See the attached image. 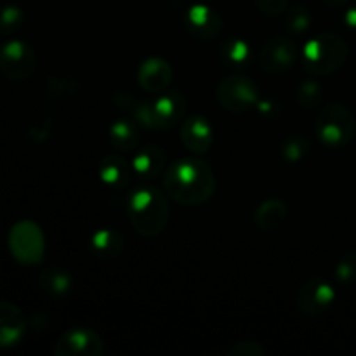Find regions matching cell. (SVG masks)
Here are the masks:
<instances>
[{"instance_id": "21", "label": "cell", "mask_w": 356, "mask_h": 356, "mask_svg": "<svg viewBox=\"0 0 356 356\" xmlns=\"http://www.w3.org/2000/svg\"><path fill=\"white\" fill-rule=\"evenodd\" d=\"M219 58L226 63V66L243 68L250 59V45L238 37L225 38L219 47Z\"/></svg>"}, {"instance_id": "28", "label": "cell", "mask_w": 356, "mask_h": 356, "mask_svg": "<svg viewBox=\"0 0 356 356\" xmlns=\"http://www.w3.org/2000/svg\"><path fill=\"white\" fill-rule=\"evenodd\" d=\"M266 350L263 344L256 341H240V343L232 344L228 350V356H264Z\"/></svg>"}, {"instance_id": "11", "label": "cell", "mask_w": 356, "mask_h": 356, "mask_svg": "<svg viewBox=\"0 0 356 356\" xmlns=\"http://www.w3.org/2000/svg\"><path fill=\"white\" fill-rule=\"evenodd\" d=\"M184 28L197 40H212L222 30V19L212 7L193 6L184 16Z\"/></svg>"}, {"instance_id": "12", "label": "cell", "mask_w": 356, "mask_h": 356, "mask_svg": "<svg viewBox=\"0 0 356 356\" xmlns=\"http://www.w3.org/2000/svg\"><path fill=\"white\" fill-rule=\"evenodd\" d=\"M179 138L181 143L190 152L202 155V153H207L211 149L212 141H214V132H212V127L207 118L195 115V117L183 120Z\"/></svg>"}, {"instance_id": "4", "label": "cell", "mask_w": 356, "mask_h": 356, "mask_svg": "<svg viewBox=\"0 0 356 356\" xmlns=\"http://www.w3.org/2000/svg\"><path fill=\"white\" fill-rule=\"evenodd\" d=\"M315 131L322 145L329 148H343L353 139L356 132L355 115L344 104H327L320 110Z\"/></svg>"}, {"instance_id": "17", "label": "cell", "mask_w": 356, "mask_h": 356, "mask_svg": "<svg viewBox=\"0 0 356 356\" xmlns=\"http://www.w3.org/2000/svg\"><path fill=\"white\" fill-rule=\"evenodd\" d=\"M132 165H129L127 160L118 155H106L101 160L99 176L101 181L111 190H122L129 184L132 176Z\"/></svg>"}, {"instance_id": "30", "label": "cell", "mask_w": 356, "mask_h": 356, "mask_svg": "<svg viewBox=\"0 0 356 356\" xmlns=\"http://www.w3.org/2000/svg\"><path fill=\"white\" fill-rule=\"evenodd\" d=\"M344 21H346L348 26L356 30V6L350 7V9L346 10V14H344Z\"/></svg>"}, {"instance_id": "13", "label": "cell", "mask_w": 356, "mask_h": 356, "mask_svg": "<svg viewBox=\"0 0 356 356\" xmlns=\"http://www.w3.org/2000/svg\"><path fill=\"white\" fill-rule=\"evenodd\" d=\"M138 82L146 92L159 94L172 82V68L165 59L149 58L139 65Z\"/></svg>"}, {"instance_id": "9", "label": "cell", "mask_w": 356, "mask_h": 356, "mask_svg": "<svg viewBox=\"0 0 356 356\" xmlns=\"http://www.w3.org/2000/svg\"><path fill=\"white\" fill-rule=\"evenodd\" d=\"M104 350V343L99 334L90 329L68 330L61 336L54 346L56 356H101Z\"/></svg>"}, {"instance_id": "26", "label": "cell", "mask_w": 356, "mask_h": 356, "mask_svg": "<svg viewBox=\"0 0 356 356\" xmlns=\"http://www.w3.org/2000/svg\"><path fill=\"white\" fill-rule=\"evenodd\" d=\"M23 13L17 7L7 6L0 9V31L2 33H13V31L19 30L23 24Z\"/></svg>"}, {"instance_id": "10", "label": "cell", "mask_w": 356, "mask_h": 356, "mask_svg": "<svg viewBox=\"0 0 356 356\" xmlns=\"http://www.w3.org/2000/svg\"><path fill=\"white\" fill-rule=\"evenodd\" d=\"M336 291L322 278H312L298 292V306L308 316H318L332 306Z\"/></svg>"}, {"instance_id": "6", "label": "cell", "mask_w": 356, "mask_h": 356, "mask_svg": "<svg viewBox=\"0 0 356 356\" xmlns=\"http://www.w3.org/2000/svg\"><path fill=\"white\" fill-rule=\"evenodd\" d=\"M216 97L225 110L232 113H245L259 103V89L249 76L233 75L219 82Z\"/></svg>"}, {"instance_id": "7", "label": "cell", "mask_w": 356, "mask_h": 356, "mask_svg": "<svg viewBox=\"0 0 356 356\" xmlns=\"http://www.w3.org/2000/svg\"><path fill=\"white\" fill-rule=\"evenodd\" d=\"M37 68V54L28 44L10 40L0 49V73L9 80H24Z\"/></svg>"}, {"instance_id": "5", "label": "cell", "mask_w": 356, "mask_h": 356, "mask_svg": "<svg viewBox=\"0 0 356 356\" xmlns=\"http://www.w3.org/2000/svg\"><path fill=\"white\" fill-rule=\"evenodd\" d=\"M9 250L14 259L26 266H35L44 259L45 238L40 226L33 221L16 222L9 232Z\"/></svg>"}, {"instance_id": "27", "label": "cell", "mask_w": 356, "mask_h": 356, "mask_svg": "<svg viewBox=\"0 0 356 356\" xmlns=\"http://www.w3.org/2000/svg\"><path fill=\"white\" fill-rule=\"evenodd\" d=\"M336 278L343 284L356 280V252H350L341 257L336 266Z\"/></svg>"}, {"instance_id": "1", "label": "cell", "mask_w": 356, "mask_h": 356, "mask_svg": "<svg viewBox=\"0 0 356 356\" xmlns=\"http://www.w3.org/2000/svg\"><path fill=\"white\" fill-rule=\"evenodd\" d=\"M163 190L177 204L202 205L211 200L216 191L214 172L204 160H177L167 167Z\"/></svg>"}, {"instance_id": "31", "label": "cell", "mask_w": 356, "mask_h": 356, "mask_svg": "<svg viewBox=\"0 0 356 356\" xmlns=\"http://www.w3.org/2000/svg\"><path fill=\"white\" fill-rule=\"evenodd\" d=\"M325 3H329V6H343V3H346L348 0H323Z\"/></svg>"}, {"instance_id": "3", "label": "cell", "mask_w": 356, "mask_h": 356, "mask_svg": "<svg viewBox=\"0 0 356 356\" xmlns=\"http://www.w3.org/2000/svg\"><path fill=\"white\" fill-rule=\"evenodd\" d=\"M348 59V44L336 33H320L309 38L302 49L306 72L312 75H330L337 72Z\"/></svg>"}, {"instance_id": "14", "label": "cell", "mask_w": 356, "mask_h": 356, "mask_svg": "<svg viewBox=\"0 0 356 356\" xmlns=\"http://www.w3.org/2000/svg\"><path fill=\"white\" fill-rule=\"evenodd\" d=\"M26 332L24 313L13 302H0V348H13Z\"/></svg>"}, {"instance_id": "25", "label": "cell", "mask_w": 356, "mask_h": 356, "mask_svg": "<svg viewBox=\"0 0 356 356\" xmlns=\"http://www.w3.org/2000/svg\"><path fill=\"white\" fill-rule=\"evenodd\" d=\"M309 26H312V14L306 7L296 6L287 10V14H285V28L291 33H302Z\"/></svg>"}, {"instance_id": "22", "label": "cell", "mask_w": 356, "mask_h": 356, "mask_svg": "<svg viewBox=\"0 0 356 356\" xmlns=\"http://www.w3.org/2000/svg\"><path fill=\"white\" fill-rule=\"evenodd\" d=\"M72 285L73 282L68 271L58 270V268L42 271V275L38 277V287L42 289V292H45L47 296H52V298L66 296L72 291Z\"/></svg>"}, {"instance_id": "20", "label": "cell", "mask_w": 356, "mask_h": 356, "mask_svg": "<svg viewBox=\"0 0 356 356\" xmlns=\"http://www.w3.org/2000/svg\"><path fill=\"white\" fill-rule=\"evenodd\" d=\"M90 249L101 259H115L124 250V236L117 229H99L90 238Z\"/></svg>"}, {"instance_id": "19", "label": "cell", "mask_w": 356, "mask_h": 356, "mask_svg": "<svg viewBox=\"0 0 356 356\" xmlns=\"http://www.w3.org/2000/svg\"><path fill=\"white\" fill-rule=\"evenodd\" d=\"M110 143L118 152H134L139 145L138 125L132 120H127V118H120V120L113 122L110 127Z\"/></svg>"}, {"instance_id": "15", "label": "cell", "mask_w": 356, "mask_h": 356, "mask_svg": "<svg viewBox=\"0 0 356 356\" xmlns=\"http://www.w3.org/2000/svg\"><path fill=\"white\" fill-rule=\"evenodd\" d=\"M153 111H155L159 131L172 129L183 120L184 113H186V99L177 90L162 92L153 101Z\"/></svg>"}, {"instance_id": "8", "label": "cell", "mask_w": 356, "mask_h": 356, "mask_svg": "<svg viewBox=\"0 0 356 356\" xmlns=\"http://www.w3.org/2000/svg\"><path fill=\"white\" fill-rule=\"evenodd\" d=\"M298 51L287 37H271L263 44L259 52V66L268 75H282L294 66Z\"/></svg>"}, {"instance_id": "18", "label": "cell", "mask_w": 356, "mask_h": 356, "mask_svg": "<svg viewBox=\"0 0 356 356\" xmlns=\"http://www.w3.org/2000/svg\"><path fill=\"white\" fill-rule=\"evenodd\" d=\"M285 218H287V205L278 198H270L257 207L254 222L261 232H273L284 225Z\"/></svg>"}, {"instance_id": "16", "label": "cell", "mask_w": 356, "mask_h": 356, "mask_svg": "<svg viewBox=\"0 0 356 356\" xmlns=\"http://www.w3.org/2000/svg\"><path fill=\"white\" fill-rule=\"evenodd\" d=\"M167 153L159 145H148L138 149L132 160V170L141 179H153L165 169Z\"/></svg>"}, {"instance_id": "2", "label": "cell", "mask_w": 356, "mask_h": 356, "mask_svg": "<svg viewBox=\"0 0 356 356\" xmlns=\"http://www.w3.org/2000/svg\"><path fill=\"white\" fill-rule=\"evenodd\" d=\"M127 214L132 228L139 235L145 238H155L167 228L170 209L162 191L143 186L129 198Z\"/></svg>"}, {"instance_id": "24", "label": "cell", "mask_w": 356, "mask_h": 356, "mask_svg": "<svg viewBox=\"0 0 356 356\" xmlns=\"http://www.w3.org/2000/svg\"><path fill=\"white\" fill-rule=\"evenodd\" d=\"M322 86L315 80H306V82L299 83L298 90H296V99L298 104L302 108H315L322 103Z\"/></svg>"}, {"instance_id": "29", "label": "cell", "mask_w": 356, "mask_h": 356, "mask_svg": "<svg viewBox=\"0 0 356 356\" xmlns=\"http://www.w3.org/2000/svg\"><path fill=\"white\" fill-rule=\"evenodd\" d=\"M257 9L266 16H278L284 13L289 6V0H254Z\"/></svg>"}, {"instance_id": "23", "label": "cell", "mask_w": 356, "mask_h": 356, "mask_svg": "<svg viewBox=\"0 0 356 356\" xmlns=\"http://www.w3.org/2000/svg\"><path fill=\"white\" fill-rule=\"evenodd\" d=\"M309 148H312V143H309L308 138H302V136H298V134H291L282 141L280 153L287 162L296 163L308 155Z\"/></svg>"}]
</instances>
